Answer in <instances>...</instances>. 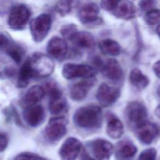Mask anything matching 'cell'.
Listing matches in <instances>:
<instances>
[{
	"instance_id": "24",
	"label": "cell",
	"mask_w": 160,
	"mask_h": 160,
	"mask_svg": "<svg viewBox=\"0 0 160 160\" xmlns=\"http://www.w3.org/2000/svg\"><path fill=\"white\" fill-rule=\"evenodd\" d=\"M129 79L131 84L139 89H144L149 82L148 78L138 68H134L131 71Z\"/></svg>"
},
{
	"instance_id": "2",
	"label": "cell",
	"mask_w": 160,
	"mask_h": 160,
	"mask_svg": "<svg viewBox=\"0 0 160 160\" xmlns=\"http://www.w3.org/2000/svg\"><path fill=\"white\" fill-rule=\"evenodd\" d=\"M35 77H47L52 74L54 63L52 58L42 52H34L28 58Z\"/></svg>"
},
{
	"instance_id": "8",
	"label": "cell",
	"mask_w": 160,
	"mask_h": 160,
	"mask_svg": "<svg viewBox=\"0 0 160 160\" xmlns=\"http://www.w3.org/2000/svg\"><path fill=\"white\" fill-rule=\"evenodd\" d=\"M68 121L64 117H56L49 119L44 129V136L50 142H56L66 133Z\"/></svg>"
},
{
	"instance_id": "30",
	"label": "cell",
	"mask_w": 160,
	"mask_h": 160,
	"mask_svg": "<svg viewBox=\"0 0 160 160\" xmlns=\"http://www.w3.org/2000/svg\"><path fill=\"white\" fill-rule=\"evenodd\" d=\"M78 31L77 28L74 25H66L61 28L60 32L62 36L66 39L69 40L72 36Z\"/></svg>"
},
{
	"instance_id": "31",
	"label": "cell",
	"mask_w": 160,
	"mask_h": 160,
	"mask_svg": "<svg viewBox=\"0 0 160 160\" xmlns=\"http://www.w3.org/2000/svg\"><path fill=\"white\" fill-rule=\"evenodd\" d=\"M156 3V0H141L139 2V6L141 10L148 11L154 9Z\"/></svg>"
},
{
	"instance_id": "25",
	"label": "cell",
	"mask_w": 160,
	"mask_h": 160,
	"mask_svg": "<svg viewBox=\"0 0 160 160\" xmlns=\"http://www.w3.org/2000/svg\"><path fill=\"white\" fill-rule=\"evenodd\" d=\"M136 146L130 141L123 140L117 145V152L119 157L124 159L132 158L137 152Z\"/></svg>"
},
{
	"instance_id": "4",
	"label": "cell",
	"mask_w": 160,
	"mask_h": 160,
	"mask_svg": "<svg viewBox=\"0 0 160 160\" xmlns=\"http://www.w3.org/2000/svg\"><path fill=\"white\" fill-rule=\"evenodd\" d=\"M99 9L98 6L91 1H86L79 5L77 17L79 21L85 25L101 24L98 17Z\"/></svg>"
},
{
	"instance_id": "14",
	"label": "cell",
	"mask_w": 160,
	"mask_h": 160,
	"mask_svg": "<svg viewBox=\"0 0 160 160\" xmlns=\"http://www.w3.org/2000/svg\"><path fill=\"white\" fill-rule=\"evenodd\" d=\"M91 146L92 154L98 160H109L113 152L112 144L103 139L94 140Z\"/></svg>"
},
{
	"instance_id": "26",
	"label": "cell",
	"mask_w": 160,
	"mask_h": 160,
	"mask_svg": "<svg viewBox=\"0 0 160 160\" xmlns=\"http://www.w3.org/2000/svg\"><path fill=\"white\" fill-rule=\"evenodd\" d=\"M7 54L16 63H19L24 55L23 49L12 40L4 49Z\"/></svg>"
},
{
	"instance_id": "34",
	"label": "cell",
	"mask_w": 160,
	"mask_h": 160,
	"mask_svg": "<svg viewBox=\"0 0 160 160\" xmlns=\"http://www.w3.org/2000/svg\"><path fill=\"white\" fill-rule=\"evenodd\" d=\"M11 39L6 34L0 32V49H3L9 43Z\"/></svg>"
},
{
	"instance_id": "6",
	"label": "cell",
	"mask_w": 160,
	"mask_h": 160,
	"mask_svg": "<svg viewBox=\"0 0 160 160\" xmlns=\"http://www.w3.org/2000/svg\"><path fill=\"white\" fill-rule=\"evenodd\" d=\"M31 16L29 9L24 4H19L14 6L8 17L9 26L15 30L23 29L27 24Z\"/></svg>"
},
{
	"instance_id": "5",
	"label": "cell",
	"mask_w": 160,
	"mask_h": 160,
	"mask_svg": "<svg viewBox=\"0 0 160 160\" xmlns=\"http://www.w3.org/2000/svg\"><path fill=\"white\" fill-rule=\"evenodd\" d=\"M125 116L128 123L136 128L147 121L148 112L144 104L139 101H132L126 107Z\"/></svg>"
},
{
	"instance_id": "19",
	"label": "cell",
	"mask_w": 160,
	"mask_h": 160,
	"mask_svg": "<svg viewBox=\"0 0 160 160\" xmlns=\"http://www.w3.org/2000/svg\"><path fill=\"white\" fill-rule=\"evenodd\" d=\"M44 94V89L41 86L34 85L26 92L22 99L21 104L25 108L35 105L43 98Z\"/></svg>"
},
{
	"instance_id": "3",
	"label": "cell",
	"mask_w": 160,
	"mask_h": 160,
	"mask_svg": "<svg viewBox=\"0 0 160 160\" xmlns=\"http://www.w3.org/2000/svg\"><path fill=\"white\" fill-rule=\"evenodd\" d=\"M52 18L50 14L42 13L32 19L29 29L33 40L36 42H42L50 31Z\"/></svg>"
},
{
	"instance_id": "27",
	"label": "cell",
	"mask_w": 160,
	"mask_h": 160,
	"mask_svg": "<svg viewBox=\"0 0 160 160\" xmlns=\"http://www.w3.org/2000/svg\"><path fill=\"white\" fill-rule=\"evenodd\" d=\"M78 4L77 0H59L54 7L56 12L61 16H65L68 14L75 6Z\"/></svg>"
},
{
	"instance_id": "13",
	"label": "cell",
	"mask_w": 160,
	"mask_h": 160,
	"mask_svg": "<svg viewBox=\"0 0 160 160\" xmlns=\"http://www.w3.org/2000/svg\"><path fill=\"white\" fill-rule=\"evenodd\" d=\"M23 118L26 122L31 127L39 126L45 118L43 107L41 105H33L25 108L22 113Z\"/></svg>"
},
{
	"instance_id": "20",
	"label": "cell",
	"mask_w": 160,
	"mask_h": 160,
	"mask_svg": "<svg viewBox=\"0 0 160 160\" xmlns=\"http://www.w3.org/2000/svg\"><path fill=\"white\" fill-rule=\"evenodd\" d=\"M74 45L82 49H90L95 45V39L89 32L77 31L69 39Z\"/></svg>"
},
{
	"instance_id": "32",
	"label": "cell",
	"mask_w": 160,
	"mask_h": 160,
	"mask_svg": "<svg viewBox=\"0 0 160 160\" xmlns=\"http://www.w3.org/2000/svg\"><path fill=\"white\" fill-rule=\"evenodd\" d=\"M41 158L32 152H22L18 154L14 160H41Z\"/></svg>"
},
{
	"instance_id": "9",
	"label": "cell",
	"mask_w": 160,
	"mask_h": 160,
	"mask_svg": "<svg viewBox=\"0 0 160 160\" xmlns=\"http://www.w3.org/2000/svg\"><path fill=\"white\" fill-rule=\"evenodd\" d=\"M120 96L119 89L102 83L98 88L96 98L99 104L103 107H108L113 104Z\"/></svg>"
},
{
	"instance_id": "18",
	"label": "cell",
	"mask_w": 160,
	"mask_h": 160,
	"mask_svg": "<svg viewBox=\"0 0 160 160\" xmlns=\"http://www.w3.org/2000/svg\"><path fill=\"white\" fill-rule=\"evenodd\" d=\"M49 110L51 114L58 115L64 112L68 109V103L62 96L60 90L56 91L49 94Z\"/></svg>"
},
{
	"instance_id": "38",
	"label": "cell",
	"mask_w": 160,
	"mask_h": 160,
	"mask_svg": "<svg viewBox=\"0 0 160 160\" xmlns=\"http://www.w3.org/2000/svg\"><path fill=\"white\" fill-rule=\"evenodd\" d=\"M41 160H46V159H42V158H41Z\"/></svg>"
},
{
	"instance_id": "12",
	"label": "cell",
	"mask_w": 160,
	"mask_h": 160,
	"mask_svg": "<svg viewBox=\"0 0 160 160\" xmlns=\"http://www.w3.org/2000/svg\"><path fill=\"white\" fill-rule=\"evenodd\" d=\"M68 48L66 41L59 37L52 38L48 42L47 52L50 57L58 61H62L68 52Z\"/></svg>"
},
{
	"instance_id": "15",
	"label": "cell",
	"mask_w": 160,
	"mask_h": 160,
	"mask_svg": "<svg viewBox=\"0 0 160 160\" xmlns=\"http://www.w3.org/2000/svg\"><path fill=\"white\" fill-rule=\"evenodd\" d=\"M138 139L143 144H151L158 136V129L157 126L148 121H145L136 128Z\"/></svg>"
},
{
	"instance_id": "23",
	"label": "cell",
	"mask_w": 160,
	"mask_h": 160,
	"mask_svg": "<svg viewBox=\"0 0 160 160\" xmlns=\"http://www.w3.org/2000/svg\"><path fill=\"white\" fill-rule=\"evenodd\" d=\"M34 77H35V76L27 59L19 71L18 86L19 88L26 87L28 84L29 81Z\"/></svg>"
},
{
	"instance_id": "28",
	"label": "cell",
	"mask_w": 160,
	"mask_h": 160,
	"mask_svg": "<svg viewBox=\"0 0 160 160\" xmlns=\"http://www.w3.org/2000/svg\"><path fill=\"white\" fill-rule=\"evenodd\" d=\"M144 21L149 26L158 25L159 22V10L154 8L147 11L144 16Z\"/></svg>"
},
{
	"instance_id": "1",
	"label": "cell",
	"mask_w": 160,
	"mask_h": 160,
	"mask_svg": "<svg viewBox=\"0 0 160 160\" xmlns=\"http://www.w3.org/2000/svg\"><path fill=\"white\" fill-rule=\"evenodd\" d=\"M73 121L77 126L82 129L99 128L102 121V110L100 107L94 104L82 106L75 111Z\"/></svg>"
},
{
	"instance_id": "37",
	"label": "cell",
	"mask_w": 160,
	"mask_h": 160,
	"mask_svg": "<svg viewBox=\"0 0 160 160\" xmlns=\"http://www.w3.org/2000/svg\"><path fill=\"white\" fill-rule=\"evenodd\" d=\"M81 160H95V159H93V158H92L91 157H90L88 154H84L82 156Z\"/></svg>"
},
{
	"instance_id": "36",
	"label": "cell",
	"mask_w": 160,
	"mask_h": 160,
	"mask_svg": "<svg viewBox=\"0 0 160 160\" xmlns=\"http://www.w3.org/2000/svg\"><path fill=\"white\" fill-rule=\"evenodd\" d=\"M153 71L154 72V74L156 75L158 78L159 77V72H160V64H159V61H157L154 64L152 67Z\"/></svg>"
},
{
	"instance_id": "16",
	"label": "cell",
	"mask_w": 160,
	"mask_h": 160,
	"mask_svg": "<svg viewBox=\"0 0 160 160\" xmlns=\"http://www.w3.org/2000/svg\"><path fill=\"white\" fill-rule=\"evenodd\" d=\"M112 11L114 16L124 20L132 19L137 14L136 6L129 0H120Z\"/></svg>"
},
{
	"instance_id": "33",
	"label": "cell",
	"mask_w": 160,
	"mask_h": 160,
	"mask_svg": "<svg viewBox=\"0 0 160 160\" xmlns=\"http://www.w3.org/2000/svg\"><path fill=\"white\" fill-rule=\"evenodd\" d=\"M120 0H101V7L106 11H112Z\"/></svg>"
},
{
	"instance_id": "17",
	"label": "cell",
	"mask_w": 160,
	"mask_h": 160,
	"mask_svg": "<svg viewBox=\"0 0 160 160\" xmlns=\"http://www.w3.org/2000/svg\"><path fill=\"white\" fill-rule=\"evenodd\" d=\"M102 74L106 79L117 81L123 77V71L119 62L113 58L108 59L101 70Z\"/></svg>"
},
{
	"instance_id": "35",
	"label": "cell",
	"mask_w": 160,
	"mask_h": 160,
	"mask_svg": "<svg viewBox=\"0 0 160 160\" xmlns=\"http://www.w3.org/2000/svg\"><path fill=\"white\" fill-rule=\"evenodd\" d=\"M8 143V139L7 136L2 132H0V152L3 151L7 147Z\"/></svg>"
},
{
	"instance_id": "7",
	"label": "cell",
	"mask_w": 160,
	"mask_h": 160,
	"mask_svg": "<svg viewBox=\"0 0 160 160\" xmlns=\"http://www.w3.org/2000/svg\"><path fill=\"white\" fill-rule=\"evenodd\" d=\"M96 74V71L93 67L84 64L67 63L64 65L62 69V74L67 79L92 78Z\"/></svg>"
},
{
	"instance_id": "22",
	"label": "cell",
	"mask_w": 160,
	"mask_h": 160,
	"mask_svg": "<svg viewBox=\"0 0 160 160\" xmlns=\"http://www.w3.org/2000/svg\"><path fill=\"white\" fill-rule=\"evenodd\" d=\"M100 51L105 55L116 56L121 52V47L118 42L111 39H105L98 44Z\"/></svg>"
},
{
	"instance_id": "10",
	"label": "cell",
	"mask_w": 160,
	"mask_h": 160,
	"mask_svg": "<svg viewBox=\"0 0 160 160\" xmlns=\"http://www.w3.org/2000/svg\"><path fill=\"white\" fill-rule=\"evenodd\" d=\"M82 148L81 142L74 137L67 138L62 144L59 150L61 160H75Z\"/></svg>"
},
{
	"instance_id": "29",
	"label": "cell",
	"mask_w": 160,
	"mask_h": 160,
	"mask_svg": "<svg viewBox=\"0 0 160 160\" xmlns=\"http://www.w3.org/2000/svg\"><path fill=\"white\" fill-rule=\"evenodd\" d=\"M156 156L157 151L154 148H148L141 152L137 160H156Z\"/></svg>"
},
{
	"instance_id": "11",
	"label": "cell",
	"mask_w": 160,
	"mask_h": 160,
	"mask_svg": "<svg viewBox=\"0 0 160 160\" xmlns=\"http://www.w3.org/2000/svg\"><path fill=\"white\" fill-rule=\"evenodd\" d=\"M95 84L96 79L93 77L85 78L84 80L74 84L69 89L71 98L76 101L83 100Z\"/></svg>"
},
{
	"instance_id": "21",
	"label": "cell",
	"mask_w": 160,
	"mask_h": 160,
	"mask_svg": "<svg viewBox=\"0 0 160 160\" xmlns=\"http://www.w3.org/2000/svg\"><path fill=\"white\" fill-rule=\"evenodd\" d=\"M108 135L113 139H116L122 136L124 133V125L116 117H111L108 121L106 127Z\"/></svg>"
}]
</instances>
